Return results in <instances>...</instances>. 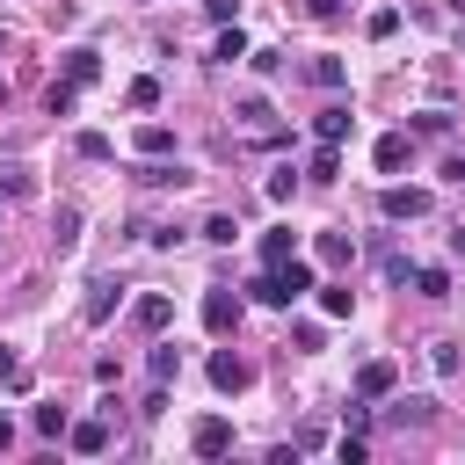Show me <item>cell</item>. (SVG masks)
Wrapping results in <instances>:
<instances>
[{
	"instance_id": "1",
	"label": "cell",
	"mask_w": 465,
	"mask_h": 465,
	"mask_svg": "<svg viewBox=\"0 0 465 465\" xmlns=\"http://www.w3.org/2000/svg\"><path fill=\"white\" fill-rule=\"evenodd\" d=\"M203 327H211V334H232V327H240V291L211 283V291H203Z\"/></svg>"
},
{
	"instance_id": "2",
	"label": "cell",
	"mask_w": 465,
	"mask_h": 465,
	"mask_svg": "<svg viewBox=\"0 0 465 465\" xmlns=\"http://www.w3.org/2000/svg\"><path fill=\"white\" fill-rule=\"evenodd\" d=\"M189 450H196V458H225V450H232V421H225V414H203V421L189 429Z\"/></svg>"
},
{
	"instance_id": "3",
	"label": "cell",
	"mask_w": 465,
	"mask_h": 465,
	"mask_svg": "<svg viewBox=\"0 0 465 465\" xmlns=\"http://www.w3.org/2000/svg\"><path fill=\"white\" fill-rule=\"evenodd\" d=\"M429 203H436L429 189H385V196H378V211H385L392 225H407V218H429Z\"/></svg>"
},
{
	"instance_id": "4",
	"label": "cell",
	"mask_w": 465,
	"mask_h": 465,
	"mask_svg": "<svg viewBox=\"0 0 465 465\" xmlns=\"http://www.w3.org/2000/svg\"><path fill=\"white\" fill-rule=\"evenodd\" d=\"M131 320H138L145 334H167V327H174V298H167V291H145V298L131 305Z\"/></svg>"
},
{
	"instance_id": "5",
	"label": "cell",
	"mask_w": 465,
	"mask_h": 465,
	"mask_svg": "<svg viewBox=\"0 0 465 465\" xmlns=\"http://www.w3.org/2000/svg\"><path fill=\"white\" fill-rule=\"evenodd\" d=\"M247 378H254V363H247V356H232V349H218V356H211V385H218V392H240Z\"/></svg>"
},
{
	"instance_id": "6",
	"label": "cell",
	"mask_w": 465,
	"mask_h": 465,
	"mask_svg": "<svg viewBox=\"0 0 465 465\" xmlns=\"http://www.w3.org/2000/svg\"><path fill=\"white\" fill-rule=\"evenodd\" d=\"M392 378H400V371H392L385 356H371V363L356 371V400H385V392H392Z\"/></svg>"
},
{
	"instance_id": "7",
	"label": "cell",
	"mask_w": 465,
	"mask_h": 465,
	"mask_svg": "<svg viewBox=\"0 0 465 465\" xmlns=\"http://www.w3.org/2000/svg\"><path fill=\"white\" fill-rule=\"evenodd\" d=\"M65 443H73L80 458H102V450H109V421H73V429H65Z\"/></svg>"
},
{
	"instance_id": "8",
	"label": "cell",
	"mask_w": 465,
	"mask_h": 465,
	"mask_svg": "<svg viewBox=\"0 0 465 465\" xmlns=\"http://www.w3.org/2000/svg\"><path fill=\"white\" fill-rule=\"evenodd\" d=\"M65 80H73V87H94V80H102V51H87V44L65 51Z\"/></svg>"
},
{
	"instance_id": "9",
	"label": "cell",
	"mask_w": 465,
	"mask_h": 465,
	"mask_svg": "<svg viewBox=\"0 0 465 465\" xmlns=\"http://www.w3.org/2000/svg\"><path fill=\"white\" fill-rule=\"evenodd\" d=\"M312 254H320L327 269H349V262H356V240H349V232H320V240H312Z\"/></svg>"
},
{
	"instance_id": "10",
	"label": "cell",
	"mask_w": 465,
	"mask_h": 465,
	"mask_svg": "<svg viewBox=\"0 0 465 465\" xmlns=\"http://www.w3.org/2000/svg\"><path fill=\"white\" fill-rule=\"evenodd\" d=\"M116 298H124V291H116V283H109V276H102V283H94V291H87V305H80V320H87V327H102V320H109V312H116Z\"/></svg>"
},
{
	"instance_id": "11",
	"label": "cell",
	"mask_w": 465,
	"mask_h": 465,
	"mask_svg": "<svg viewBox=\"0 0 465 465\" xmlns=\"http://www.w3.org/2000/svg\"><path fill=\"white\" fill-rule=\"evenodd\" d=\"M291 254H298V232H291V225L262 232V269H276V262H291Z\"/></svg>"
},
{
	"instance_id": "12",
	"label": "cell",
	"mask_w": 465,
	"mask_h": 465,
	"mask_svg": "<svg viewBox=\"0 0 465 465\" xmlns=\"http://www.w3.org/2000/svg\"><path fill=\"white\" fill-rule=\"evenodd\" d=\"M138 153H145V160H167V153H174V131H167V124H138Z\"/></svg>"
},
{
	"instance_id": "13",
	"label": "cell",
	"mask_w": 465,
	"mask_h": 465,
	"mask_svg": "<svg viewBox=\"0 0 465 465\" xmlns=\"http://www.w3.org/2000/svg\"><path fill=\"white\" fill-rule=\"evenodd\" d=\"M312 131H320L327 145H341V138H349V109H341V102H334V109H320V116H312Z\"/></svg>"
},
{
	"instance_id": "14",
	"label": "cell",
	"mask_w": 465,
	"mask_h": 465,
	"mask_svg": "<svg viewBox=\"0 0 465 465\" xmlns=\"http://www.w3.org/2000/svg\"><path fill=\"white\" fill-rule=\"evenodd\" d=\"M400 167H407V138L385 131V138H378V174H400Z\"/></svg>"
},
{
	"instance_id": "15",
	"label": "cell",
	"mask_w": 465,
	"mask_h": 465,
	"mask_svg": "<svg viewBox=\"0 0 465 465\" xmlns=\"http://www.w3.org/2000/svg\"><path fill=\"white\" fill-rule=\"evenodd\" d=\"M138 182H145V189H182L189 174H182V167H167V160H145V167H138Z\"/></svg>"
},
{
	"instance_id": "16",
	"label": "cell",
	"mask_w": 465,
	"mask_h": 465,
	"mask_svg": "<svg viewBox=\"0 0 465 465\" xmlns=\"http://www.w3.org/2000/svg\"><path fill=\"white\" fill-rule=\"evenodd\" d=\"M145 371H153L160 385H167V378H182V349H174V341H160V349L145 356Z\"/></svg>"
},
{
	"instance_id": "17",
	"label": "cell",
	"mask_w": 465,
	"mask_h": 465,
	"mask_svg": "<svg viewBox=\"0 0 465 465\" xmlns=\"http://www.w3.org/2000/svg\"><path fill=\"white\" fill-rule=\"evenodd\" d=\"M429 414H436V400H429V392H407V400H400V407H392V421H400V429H407V421H414V429H421V421H429Z\"/></svg>"
},
{
	"instance_id": "18",
	"label": "cell",
	"mask_w": 465,
	"mask_h": 465,
	"mask_svg": "<svg viewBox=\"0 0 465 465\" xmlns=\"http://www.w3.org/2000/svg\"><path fill=\"white\" fill-rule=\"evenodd\" d=\"M211 58H218V65H232V58H247V36H240V29L225 22V29H218V44H211Z\"/></svg>"
},
{
	"instance_id": "19",
	"label": "cell",
	"mask_w": 465,
	"mask_h": 465,
	"mask_svg": "<svg viewBox=\"0 0 465 465\" xmlns=\"http://www.w3.org/2000/svg\"><path fill=\"white\" fill-rule=\"evenodd\" d=\"M203 240H211V247H232V240H240L232 211H211V218H203Z\"/></svg>"
},
{
	"instance_id": "20",
	"label": "cell",
	"mask_w": 465,
	"mask_h": 465,
	"mask_svg": "<svg viewBox=\"0 0 465 465\" xmlns=\"http://www.w3.org/2000/svg\"><path fill=\"white\" fill-rule=\"evenodd\" d=\"M414 291H421V298H450V269H436V262L414 269Z\"/></svg>"
},
{
	"instance_id": "21",
	"label": "cell",
	"mask_w": 465,
	"mask_h": 465,
	"mask_svg": "<svg viewBox=\"0 0 465 465\" xmlns=\"http://www.w3.org/2000/svg\"><path fill=\"white\" fill-rule=\"evenodd\" d=\"M320 312H327V320H349V312H356V291L327 283V291H320Z\"/></svg>"
},
{
	"instance_id": "22",
	"label": "cell",
	"mask_w": 465,
	"mask_h": 465,
	"mask_svg": "<svg viewBox=\"0 0 465 465\" xmlns=\"http://www.w3.org/2000/svg\"><path fill=\"white\" fill-rule=\"evenodd\" d=\"M305 174H312V182H334V174H341V153L320 138V153H312V167H305Z\"/></svg>"
},
{
	"instance_id": "23",
	"label": "cell",
	"mask_w": 465,
	"mask_h": 465,
	"mask_svg": "<svg viewBox=\"0 0 465 465\" xmlns=\"http://www.w3.org/2000/svg\"><path fill=\"white\" fill-rule=\"evenodd\" d=\"M51 240H58V247H73V240H80V211H73V203H58V218H51Z\"/></svg>"
},
{
	"instance_id": "24",
	"label": "cell",
	"mask_w": 465,
	"mask_h": 465,
	"mask_svg": "<svg viewBox=\"0 0 465 465\" xmlns=\"http://www.w3.org/2000/svg\"><path fill=\"white\" fill-rule=\"evenodd\" d=\"M29 421H36V436H51V443H58V436H65V429H73V421H65V407H36V414H29Z\"/></svg>"
},
{
	"instance_id": "25",
	"label": "cell",
	"mask_w": 465,
	"mask_h": 465,
	"mask_svg": "<svg viewBox=\"0 0 465 465\" xmlns=\"http://www.w3.org/2000/svg\"><path fill=\"white\" fill-rule=\"evenodd\" d=\"M312 80H320V87H327V94H334V87H341V80H349V65H341V58H312Z\"/></svg>"
},
{
	"instance_id": "26",
	"label": "cell",
	"mask_w": 465,
	"mask_h": 465,
	"mask_svg": "<svg viewBox=\"0 0 465 465\" xmlns=\"http://www.w3.org/2000/svg\"><path fill=\"white\" fill-rule=\"evenodd\" d=\"M73 94H80L73 80H51V94H44V109H51V116H73Z\"/></svg>"
},
{
	"instance_id": "27",
	"label": "cell",
	"mask_w": 465,
	"mask_h": 465,
	"mask_svg": "<svg viewBox=\"0 0 465 465\" xmlns=\"http://www.w3.org/2000/svg\"><path fill=\"white\" fill-rule=\"evenodd\" d=\"M73 153H80V160H109V153H116V145H109V138H102V131H80V138H73Z\"/></svg>"
},
{
	"instance_id": "28",
	"label": "cell",
	"mask_w": 465,
	"mask_h": 465,
	"mask_svg": "<svg viewBox=\"0 0 465 465\" xmlns=\"http://www.w3.org/2000/svg\"><path fill=\"white\" fill-rule=\"evenodd\" d=\"M291 196H298V167H276L269 174V203H291Z\"/></svg>"
},
{
	"instance_id": "29",
	"label": "cell",
	"mask_w": 465,
	"mask_h": 465,
	"mask_svg": "<svg viewBox=\"0 0 465 465\" xmlns=\"http://www.w3.org/2000/svg\"><path fill=\"white\" fill-rule=\"evenodd\" d=\"M363 29H371V36H378V44H385V36H392V29H400V7H378V15H371V22H363Z\"/></svg>"
},
{
	"instance_id": "30",
	"label": "cell",
	"mask_w": 465,
	"mask_h": 465,
	"mask_svg": "<svg viewBox=\"0 0 465 465\" xmlns=\"http://www.w3.org/2000/svg\"><path fill=\"white\" fill-rule=\"evenodd\" d=\"M0 196H29V167H0Z\"/></svg>"
},
{
	"instance_id": "31",
	"label": "cell",
	"mask_w": 465,
	"mask_h": 465,
	"mask_svg": "<svg viewBox=\"0 0 465 465\" xmlns=\"http://www.w3.org/2000/svg\"><path fill=\"white\" fill-rule=\"evenodd\" d=\"M429 363H436L443 378H458V341H436V349H429Z\"/></svg>"
},
{
	"instance_id": "32",
	"label": "cell",
	"mask_w": 465,
	"mask_h": 465,
	"mask_svg": "<svg viewBox=\"0 0 465 465\" xmlns=\"http://www.w3.org/2000/svg\"><path fill=\"white\" fill-rule=\"evenodd\" d=\"M160 102V80H131V109H153Z\"/></svg>"
},
{
	"instance_id": "33",
	"label": "cell",
	"mask_w": 465,
	"mask_h": 465,
	"mask_svg": "<svg viewBox=\"0 0 465 465\" xmlns=\"http://www.w3.org/2000/svg\"><path fill=\"white\" fill-rule=\"evenodd\" d=\"M334 458H341V465H363L371 450H363V436H341V443H334Z\"/></svg>"
},
{
	"instance_id": "34",
	"label": "cell",
	"mask_w": 465,
	"mask_h": 465,
	"mask_svg": "<svg viewBox=\"0 0 465 465\" xmlns=\"http://www.w3.org/2000/svg\"><path fill=\"white\" fill-rule=\"evenodd\" d=\"M305 7H312L320 22H341V15H349V0H305Z\"/></svg>"
},
{
	"instance_id": "35",
	"label": "cell",
	"mask_w": 465,
	"mask_h": 465,
	"mask_svg": "<svg viewBox=\"0 0 465 465\" xmlns=\"http://www.w3.org/2000/svg\"><path fill=\"white\" fill-rule=\"evenodd\" d=\"M203 7H211V22H232L240 15V0H203Z\"/></svg>"
},
{
	"instance_id": "36",
	"label": "cell",
	"mask_w": 465,
	"mask_h": 465,
	"mask_svg": "<svg viewBox=\"0 0 465 465\" xmlns=\"http://www.w3.org/2000/svg\"><path fill=\"white\" fill-rule=\"evenodd\" d=\"M0 378H22V363H15V349L0 341Z\"/></svg>"
},
{
	"instance_id": "37",
	"label": "cell",
	"mask_w": 465,
	"mask_h": 465,
	"mask_svg": "<svg viewBox=\"0 0 465 465\" xmlns=\"http://www.w3.org/2000/svg\"><path fill=\"white\" fill-rule=\"evenodd\" d=\"M7 443H15V421H7V414H0V450H7Z\"/></svg>"
},
{
	"instance_id": "38",
	"label": "cell",
	"mask_w": 465,
	"mask_h": 465,
	"mask_svg": "<svg viewBox=\"0 0 465 465\" xmlns=\"http://www.w3.org/2000/svg\"><path fill=\"white\" fill-rule=\"evenodd\" d=\"M0 102H7V80H0Z\"/></svg>"
},
{
	"instance_id": "39",
	"label": "cell",
	"mask_w": 465,
	"mask_h": 465,
	"mask_svg": "<svg viewBox=\"0 0 465 465\" xmlns=\"http://www.w3.org/2000/svg\"><path fill=\"white\" fill-rule=\"evenodd\" d=\"M0 44H7V36H0Z\"/></svg>"
}]
</instances>
